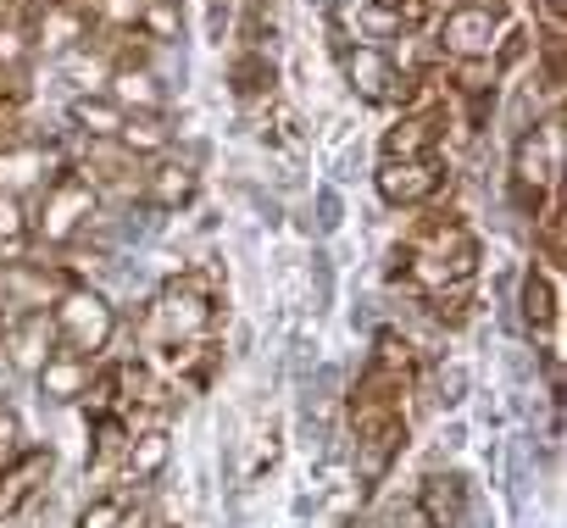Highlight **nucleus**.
Returning a JSON list of instances; mask_svg holds the SVG:
<instances>
[{
  "instance_id": "1",
  "label": "nucleus",
  "mask_w": 567,
  "mask_h": 528,
  "mask_svg": "<svg viewBox=\"0 0 567 528\" xmlns=\"http://www.w3.org/2000/svg\"><path fill=\"white\" fill-rule=\"evenodd\" d=\"M351 79H362V90H368V95H390V90H395L390 68H384L379 56H368V51H362V56L351 62Z\"/></svg>"
},
{
  "instance_id": "2",
  "label": "nucleus",
  "mask_w": 567,
  "mask_h": 528,
  "mask_svg": "<svg viewBox=\"0 0 567 528\" xmlns=\"http://www.w3.org/2000/svg\"><path fill=\"white\" fill-rule=\"evenodd\" d=\"M312 312H323L329 307V290H334V268H329V256L323 250H312Z\"/></svg>"
},
{
  "instance_id": "3",
  "label": "nucleus",
  "mask_w": 567,
  "mask_h": 528,
  "mask_svg": "<svg viewBox=\"0 0 567 528\" xmlns=\"http://www.w3.org/2000/svg\"><path fill=\"white\" fill-rule=\"evenodd\" d=\"M484 29H489V23H484L478 12H467V18H456V29H451V34H456V45H462V51H478V45H484Z\"/></svg>"
},
{
  "instance_id": "4",
  "label": "nucleus",
  "mask_w": 567,
  "mask_h": 528,
  "mask_svg": "<svg viewBox=\"0 0 567 528\" xmlns=\"http://www.w3.org/2000/svg\"><path fill=\"white\" fill-rule=\"evenodd\" d=\"M340 217H346V211H340V195H334V189H318V228H323V234H334V228H340Z\"/></svg>"
},
{
  "instance_id": "5",
  "label": "nucleus",
  "mask_w": 567,
  "mask_h": 528,
  "mask_svg": "<svg viewBox=\"0 0 567 528\" xmlns=\"http://www.w3.org/2000/svg\"><path fill=\"white\" fill-rule=\"evenodd\" d=\"M357 167H362V151H340L334 156V178H357Z\"/></svg>"
},
{
  "instance_id": "6",
  "label": "nucleus",
  "mask_w": 567,
  "mask_h": 528,
  "mask_svg": "<svg viewBox=\"0 0 567 528\" xmlns=\"http://www.w3.org/2000/svg\"><path fill=\"white\" fill-rule=\"evenodd\" d=\"M528 318H550V307H545V290H539V284L528 290Z\"/></svg>"
},
{
  "instance_id": "7",
  "label": "nucleus",
  "mask_w": 567,
  "mask_h": 528,
  "mask_svg": "<svg viewBox=\"0 0 567 528\" xmlns=\"http://www.w3.org/2000/svg\"><path fill=\"white\" fill-rule=\"evenodd\" d=\"M206 23H212V40H223V29H228V12H223V7H212V12H206Z\"/></svg>"
},
{
  "instance_id": "8",
  "label": "nucleus",
  "mask_w": 567,
  "mask_h": 528,
  "mask_svg": "<svg viewBox=\"0 0 567 528\" xmlns=\"http://www.w3.org/2000/svg\"><path fill=\"white\" fill-rule=\"evenodd\" d=\"M112 517H117V511H112V506H95V511H90V517H84V528H106V522H112Z\"/></svg>"
}]
</instances>
